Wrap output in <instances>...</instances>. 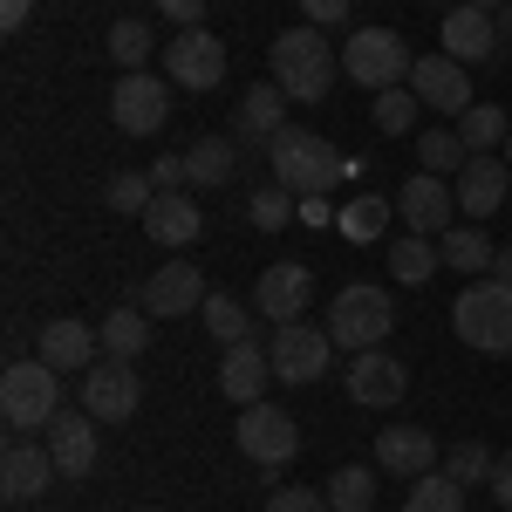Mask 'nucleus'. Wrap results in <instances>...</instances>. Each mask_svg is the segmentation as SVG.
I'll return each mask as SVG.
<instances>
[{"mask_svg": "<svg viewBox=\"0 0 512 512\" xmlns=\"http://www.w3.org/2000/svg\"><path fill=\"white\" fill-rule=\"evenodd\" d=\"M144 233L158 239V246H192L205 233V205L192 192H158L151 198V212H144Z\"/></svg>", "mask_w": 512, "mask_h": 512, "instance_id": "24", "label": "nucleus"}, {"mask_svg": "<svg viewBox=\"0 0 512 512\" xmlns=\"http://www.w3.org/2000/svg\"><path fill=\"white\" fill-rule=\"evenodd\" d=\"M410 89H417V103H431L437 117H465L472 110V76L451 55H417L410 62Z\"/></svg>", "mask_w": 512, "mask_h": 512, "instance_id": "13", "label": "nucleus"}, {"mask_svg": "<svg viewBox=\"0 0 512 512\" xmlns=\"http://www.w3.org/2000/svg\"><path fill=\"white\" fill-rule=\"evenodd\" d=\"M492 280H506V287H512V246H499V260H492Z\"/></svg>", "mask_w": 512, "mask_h": 512, "instance_id": "47", "label": "nucleus"}, {"mask_svg": "<svg viewBox=\"0 0 512 512\" xmlns=\"http://www.w3.org/2000/svg\"><path fill=\"white\" fill-rule=\"evenodd\" d=\"M110 117H117L123 137H151V130H164V117H171V89H164L151 69H130V76L110 89Z\"/></svg>", "mask_w": 512, "mask_h": 512, "instance_id": "11", "label": "nucleus"}, {"mask_svg": "<svg viewBox=\"0 0 512 512\" xmlns=\"http://www.w3.org/2000/svg\"><path fill=\"white\" fill-rule=\"evenodd\" d=\"M110 55L123 62V76H130V69H151V28L123 14L117 28H110Z\"/></svg>", "mask_w": 512, "mask_h": 512, "instance_id": "38", "label": "nucleus"}, {"mask_svg": "<svg viewBox=\"0 0 512 512\" xmlns=\"http://www.w3.org/2000/svg\"><path fill=\"white\" fill-rule=\"evenodd\" d=\"M403 390H410V376L390 349H362L349 362V396L362 410H390V403H403Z\"/></svg>", "mask_w": 512, "mask_h": 512, "instance_id": "18", "label": "nucleus"}, {"mask_svg": "<svg viewBox=\"0 0 512 512\" xmlns=\"http://www.w3.org/2000/svg\"><path fill=\"white\" fill-rule=\"evenodd\" d=\"M506 164H512V137H506Z\"/></svg>", "mask_w": 512, "mask_h": 512, "instance_id": "50", "label": "nucleus"}, {"mask_svg": "<svg viewBox=\"0 0 512 512\" xmlns=\"http://www.w3.org/2000/svg\"><path fill=\"white\" fill-rule=\"evenodd\" d=\"M158 14L178 21V28H198V21H205V0H158Z\"/></svg>", "mask_w": 512, "mask_h": 512, "instance_id": "44", "label": "nucleus"}, {"mask_svg": "<svg viewBox=\"0 0 512 512\" xmlns=\"http://www.w3.org/2000/svg\"><path fill=\"white\" fill-rule=\"evenodd\" d=\"M267 62H274V82L287 89V103H321V96L335 89V76H342L335 41H321V28H308V21L287 28V35H274Z\"/></svg>", "mask_w": 512, "mask_h": 512, "instance_id": "2", "label": "nucleus"}, {"mask_svg": "<svg viewBox=\"0 0 512 512\" xmlns=\"http://www.w3.org/2000/svg\"><path fill=\"white\" fill-rule=\"evenodd\" d=\"M403 512H465V485H458L451 472L410 478V499H403Z\"/></svg>", "mask_w": 512, "mask_h": 512, "instance_id": "31", "label": "nucleus"}, {"mask_svg": "<svg viewBox=\"0 0 512 512\" xmlns=\"http://www.w3.org/2000/svg\"><path fill=\"white\" fill-rule=\"evenodd\" d=\"M144 512H151V506H144Z\"/></svg>", "mask_w": 512, "mask_h": 512, "instance_id": "51", "label": "nucleus"}, {"mask_svg": "<svg viewBox=\"0 0 512 512\" xmlns=\"http://www.w3.org/2000/svg\"><path fill=\"white\" fill-rule=\"evenodd\" d=\"M390 212H396V198H355V205H342V233L349 239H376L383 226H390Z\"/></svg>", "mask_w": 512, "mask_h": 512, "instance_id": "39", "label": "nucleus"}, {"mask_svg": "<svg viewBox=\"0 0 512 512\" xmlns=\"http://www.w3.org/2000/svg\"><path fill=\"white\" fill-rule=\"evenodd\" d=\"M417 110H424V103H417V89H410V82H396V89H376V96H369V117H376L383 137H403V130L417 123Z\"/></svg>", "mask_w": 512, "mask_h": 512, "instance_id": "32", "label": "nucleus"}, {"mask_svg": "<svg viewBox=\"0 0 512 512\" xmlns=\"http://www.w3.org/2000/svg\"><path fill=\"white\" fill-rule=\"evenodd\" d=\"M137 403H144V383H137V369L123 355H103L96 369H82V410L96 424H130Z\"/></svg>", "mask_w": 512, "mask_h": 512, "instance_id": "9", "label": "nucleus"}, {"mask_svg": "<svg viewBox=\"0 0 512 512\" xmlns=\"http://www.w3.org/2000/svg\"><path fill=\"white\" fill-rule=\"evenodd\" d=\"M164 76L178 82V89H219L226 82V41L212 35V28H178V35L164 41Z\"/></svg>", "mask_w": 512, "mask_h": 512, "instance_id": "8", "label": "nucleus"}, {"mask_svg": "<svg viewBox=\"0 0 512 512\" xmlns=\"http://www.w3.org/2000/svg\"><path fill=\"white\" fill-rule=\"evenodd\" d=\"M506 185H512V164L492 158V151H472V164L458 171V212H465V226H485L506 205Z\"/></svg>", "mask_w": 512, "mask_h": 512, "instance_id": "16", "label": "nucleus"}, {"mask_svg": "<svg viewBox=\"0 0 512 512\" xmlns=\"http://www.w3.org/2000/svg\"><path fill=\"white\" fill-rule=\"evenodd\" d=\"M267 164H274V185H287L294 198H328L349 178V158L335 144H321L315 130H294V123L267 137Z\"/></svg>", "mask_w": 512, "mask_h": 512, "instance_id": "1", "label": "nucleus"}, {"mask_svg": "<svg viewBox=\"0 0 512 512\" xmlns=\"http://www.w3.org/2000/svg\"><path fill=\"white\" fill-rule=\"evenodd\" d=\"M492 465H499V458H492V451H485L478 437H465V444H451V458H444V472L458 478V485H478V478L492 485Z\"/></svg>", "mask_w": 512, "mask_h": 512, "instance_id": "40", "label": "nucleus"}, {"mask_svg": "<svg viewBox=\"0 0 512 512\" xmlns=\"http://www.w3.org/2000/svg\"><path fill=\"white\" fill-rule=\"evenodd\" d=\"M437 267H444V253H437V239H424V233H403V239L390 246V274L410 280V287H424Z\"/></svg>", "mask_w": 512, "mask_h": 512, "instance_id": "29", "label": "nucleus"}, {"mask_svg": "<svg viewBox=\"0 0 512 512\" xmlns=\"http://www.w3.org/2000/svg\"><path fill=\"white\" fill-rule=\"evenodd\" d=\"M396 219L424 239H444L458 226V185H444L437 171H410L403 192H396Z\"/></svg>", "mask_w": 512, "mask_h": 512, "instance_id": "10", "label": "nucleus"}, {"mask_svg": "<svg viewBox=\"0 0 512 512\" xmlns=\"http://www.w3.org/2000/svg\"><path fill=\"white\" fill-rule=\"evenodd\" d=\"M267 383H274V355L260 349V335H253V342H233L226 362H219V390L246 410V403H260V396H267Z\"/></svg>", "mask_w": 512, "mask_h": 512, "instance_id": "20", "label": "nucleus"}, {"mask_svg": "<svg viewBox=\"0 0 512 512\" xmlns=\"http://www.w3.org/2000/svg\"><path fill=\"white\" fill-rule=\"evenodd\" d=\"M0 417H7L14 431H48V424L62 417V383H55V369H48L41 355L7 362V376H0Z\"/></svg>", "mask_w": 512, "mask_h": 512, "instance_id": "4", "label": "nucleus"}, {"mask_svg": "<svg viewBox=\"0 0 512 512\" xmlns=\"http://www.w3.org/2000/svg\"><path fill=\"white\" fill-rule=\"evenodd\" d=\"M465 164H472V151H465V137H458V130H424V171L458 178Z\"/></svg>", "mask_w": 512, "mask_h": 512, "instance_id": "36", "label": "nucleus"}, {"mask_svg": "<svg viewBox=\"0 0 512 512\" xmlns=\"http://www.w3.org/2000/svg\"><path fill=\"white\" fill-rule=\"evenodd\" d=\"M328 349H335V335L328 328H308V321H287V328H274V342H267L280 383H321Z\"/></svg>", "mask_w": 512, "mask_h": 512, "instance_id": "12", "label": "nucleus"}, {"mask_svg": "<svg viewBox=\"0 0 512 512\" xmlns=\"http://www.w3.org/2000/svg\"><path fill=\"white\" fill-rule=\"evenodd\" d=\"M198 315H205V335H219L226 349H233V342H253V315L239 308L233 294H212V301H205Z\"/></svg>", "mask_w": 512, "mask_h": 512, "instance_id": "33", "label": "nucleus"}, {"mask_svg": "<svg viewBox=\"0 0 512 512\" xmlns=\"http://www.w3.org/2000/svg\"><path fill=\"white\" fill-rule=\"evenodd\" d=\"M151 198H158L151 171H117V178H110V192H103V205H110V212H137V219H144V212H151Z\"/></svg>", "mask_w": 512, "mask_h": 512, "instance_id": "37", "label": "nucleus"}, {"mask_svg": "<svg viewBox=\"0 0 512 512\" xmlns=\"http://www.w3.org/2000/svg\"><path fill=\"white\" fill-rule=\"evenodd\" d=\"M437 253H444V267H458V274H492V260H499V246L485 239V226H451V233L437 239Z\"/></svg>", "mask_w": 512, "mask_h": 512, "instance_id": "25", "label": "nucleus"}, {"mask_svg": "<svg viewBox=\"0 0 512 512\" xmlns=\"http://www.w3.org/2000/svg\"><path fill=\"white\" fill-rule=\"evenodd\" d=\"M492 499H499V506H512V451L492 465Z\"/></svg>", "mask_w": 512, "mask_h": 512, "instance_id": "46", "label": "nucleus"}, {"mask_svg": "<svg viewBox=\"0 0 512 512\" xmlns=\"http://www.w3.org/2000/svg\"><path fill=\"white\" fill-rule=\"evenodd\" d=\"M96 349H103V335L76 315H55L41 328V362L48 369H96Z\"/></svg>", "mask_w": 512, "mask_h": 512, "instance_id": "23", "label": "nucleus"}, {"mask_svg": "<svg viewBox=\"0 0 512 512\" xmlns=\"http://www.w3.org/2000/svg\"><path fill=\"white\" fill-rule=\"evenodd\" d=\"M96 335H103V355L137 362V355H144V342H151V315H137V308H110V315L96 321Z\"/></svg>", "mask_w": 512, "mask_h": 512, "instance_id": "27", "label": "nucleus"}, {"mask_svg": "<svg viewBox=\"0 0 512 512\" xmlns=\"http://www.w3.org/2000/svg\"><path fill=\"white\" fill-rule=\"evenodd\" d=\"M246 219H253L260 233H280L287 219H301V198L287 192V185H267V192H253V198H246Z\"/></svg>", "mask_w": 512, "mask_h": 512, "instance_id": "34", "label": "nucleus"}, {"mask_svg": "<svg viewBox=\"0 0 512 512\" xmlns=\"http://www.w3.org/2000/svg\"><path fill=\"white\" fill-rule=\"evenodd\" d=\"M376 465L396 478H424V472H437V437L424 424H390L376 437Z\"/></svg>", "mask_w": 512, "mask_h": 512, "instance_id": "22", "label": "nucleus"}, {"mask_svg": "<svg viewBox=\"0 0 512 512\" xmlns=\"http://www.w3.org/2000/svg\"><path fill=\"white\" fill-rule=\"evenodd\" d=\"M233 437H239V451H246L260 472H280V465H294V451H301V424H294V410H280V403H267V396L239 410Z\"/></svg>", "mask_w": 512, "mask_h": 512, "instance_id": "7", "label": "nucleus"}, {"mask_svg": "<svg viewBox=\"0 0 512 512\" xmlns=\"http://www.w3.org/2000/svg\"><path fill=\"white\" fill-rule=\"evenodd\" d=\"M499 35L512 41V0H506V7H499Z\"/></svg>", "mask_w": 512, "mask_h": 512, "instance_id": "48", "label": "nucleus"}, {"mask_svg": "<svg viewBox=\"0 0 512 512\" xmlns=\"http://www.w3.org/2000/svg\"><path fill=\"white\" fill-rule=\"evenodd\" d=\"M410 48H403V35L396 28H355L349 41H342V76L362 82L369 96L376 89H396V82H410Z\"/></svg>", "mask_w": 512, "mask_h": 512, "instance_id": "5", "label": "nucleus"}, {"mask_svg": "<svg viewBox=\"0 0 512 512\" xmlns=\"http://www.w3.org/2000/svg\"><path fill=\"white\" fill-rule=\"evenodd\" d=\"M458 137H465V151H506L512 123H506L499 103H472V110L458 117Z\"/></svg>", "mask_w": 512, "mask_h": 512, "instance_id": "30", "label": "nucleus"}, {"mask_svg": "<svg viewBox=\"0 0 512 512\" xmlns=\"http://www.w3.org/2000/svg\"><path fill=\"white\" fill-rule=\"evenodd\" d=\"M28 14H35V0H0V28H7V35L28 28Z\"/></svg>", "mask_w": 512, "mask_h": 512, "instance_id": "45", "label": "nucleus"}, {"mask_svg": "<svg viewBox=\"0 0 512 512\" xmlns=\"http://www.w3.org/2000/svg\"><path fill=\"white\" fill-rule=\"evenodd\" d=\"M451 328L458 342L478 355H512V287L492 274H478L458 301H451Z\"/></svg>", "mask_w": 512, "mask_h": 512, "instance_id": "3", "label": "nucleus"}, {"mask_svg": "<svg viewBox=\"0 0 512 512\" xmlns=\"http://www.w3.org/2000/svg\"><path fill=\"white\" fill-rule=\"evenodd\" d=\"M437 41H444V55H451V62H465V69H472V62H492V55H499V14H492V7H451V14H444V28H437Z\"/></svg>", "mask_w": 512, "mask_h": 512, "instance_id": "15", "label": "nucleus"}, {"mask_svg": "<svg viewBox=\"0 0 512 512\" xmlns=\"http://www.w3.org/2000/svg\"><path fill=\"white\" fill-rule=\"evenodd\" d=\"M41 437H48V451H55L62 478H89V472H96V417H89V410H62Z\"/></svg>", "mask_w": 512, "mask_h": 512, "instance_id": "21", "label": "nucleus"}, {"mask_svg": "<svg viewBox=\"0 0 512 512\" xmlns=\"http://www.w3.org/2000/svg\"><path fill=\"white\" fill-rule=\"evenodd\" d=\"M308 301H315V274L301 267V260H274L267 274H260V315L287 328V321L308 315Z\"/></svg>", "mask_w": 512, "mask_h": 512, "instance_id": "17", "label": "nucleus"}, {"mask_svg": "<svg viewBox=\"0 0 512 512\" xmlns=\"http://www.w3.org/2000/svg\"><path fill=\"white\" fill-rule=\"evenodd\" d=\"M239 130H246V137H274V130H287V89H280V82H253L246 103H239Z\"/></svg>", "mask_w": 512, "mask_h": 512, "instance_id": "26", "label": "nucleus"}, {"mask_svg": "<svg viewBox=\"0 0 512 512\" xmlns=\"http://www.w3.org/2000/svg\"><path fill=\"white\" fill-rule=\"evenodd\" d=\"M151 185L158 192H185V158H151Z\"/></svg>", "mask_w": 512, "mask_h": 512, "instance_id": "43", "label": "nucleus"}, {"mask_svg": "<svg viewBox=\"0 0 512 512\" xmlns=\"http://www.w3.org/2000/svg\"><path fill=\"white\" fill-rule=\"evenodd\" d=\"M55 478H62V465H55L48 444H28V437L7 444V458H0V485H7V499H41Z\"/></svg>", "mask_w": 512, "mask_h": 512, "instance_id": "19", "label": "nucleus"}, {"mask_svg": "<svg viewBox=\"0 0 512 512\" xmlns=\"http://www.w3.org/2000/svg\"><path fill=\"white\" fill-rule=\"evenodd\" d=\"M226 178H233V137H198L192 151H185V185L212 192V185H226Z\"/></svg>", "mask_w": 512, "mask_h": 512, "instance_id": "28", "label": "nucleus"}, {"mask_svg": "<svg viewBox=\"0 0 512 512\" xmlns=\"http://www.w3.org/2000/svg\"><path fill=\"white\" fill-rule=\"evenodd\" d=\"M328 506L335 512H369L376 506V478L362 472V465H342V472L328 478Z\"/></svg>", "mask_w": 512, "mask_h": 512, "instance_id": "35", "label": "nucleus"}, {"mask_svg": "<svg viewBox=\"0 0 512 512\" xmlns=\"http://www.w3.org/2000/svg\"><path fill=\"white\" fill-rule=\"evenodd\" d=\"M396 328V308L383 287H342L335 294V308H328V335H335V349H383Z\"/></svg>", "mask_w": 512, "mask_h": 512, "instance_id": "6", "label": "nucleus"}, {"mask_svg": "<svg viewBox=\"0 0 512 512\" xmlns=\"http://www.w3.org/2000/svg\"><path fill=\"white\" fill-rule=\"evenodd\" d=\"M212 294H205V274L192 260H164L158 274L144 280V315L151 321H171V315H198Z\"/></svg>", "mask_w": 512, "mask_h": 512, "instance_id": "14", "label": "nucleus"}, {"mask_svg": "<svg viewBox=\"0 0 512 512\" xmlns=\"http://www.w3.org/2000/svg\"><path fill=\"white\" fill-rule=\"evenodd\" d=\"M267 512H335V506H328V492H315V485H280L274 499H267Z\"/></svg>", "mask_w": 512, "mask_h": 512, "instance_id": "41", "label": "nucleus"}, {"mask_svg": "<svg viewBox=\"0 0 512 512\" xmlns=\"http://www.w3.org/2000/svg\"><path fill=\"white\" fill-rule=\"evenodd\" d=\"M355 0H301V14H308V28H335V21H349Z\"/></svg>", "mask_w": 512, "mask_h": 512, "instance_id": "42", "label": "nucleus"}, {"mask_svg": "<svg viewBox=\"0 0 512 512\" xmlns=\"http://www.w3.org/2000/svg\"><path fill=\"white\" fill-rule=\"evenodd\" d=\"M458 7H492V14H499V7H506V0H458Z\"/></svg>", "mask_w": 512, "mask_h": 512, "instance_id": "49", "label": "nucleus"}]
</instances>
